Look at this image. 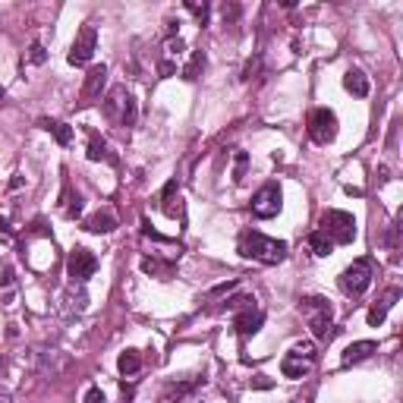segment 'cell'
I'll return each mask as SVG.
<instances>
[{
  "mask_svg": "<svg viewBox=\"0 0 403 403\" xmlns=\"http://www.w3.org/2000/svg\"><path fill=\"white\" fill-rule=\"evenodd\" d=\"M240 252L246 259H255L261 265H278V261L287 259V243L284 240H274V237H265L259 230H246L240 237Z\"/></svg>",
  "mask_w": 403,
  "mask_h": 403,
  "instance_id": "obj_1",
  "label": "cell"
},
{
  "mask_svg": "<svg viewBox=\"0 0 403 403\" xmlns=\"http://www.w3.org/2000/svg\"><path fill=\"white\" fill-rule=\"evenodd\" d=\"M315 359H318V347L312 340H306V344H297L280 359V372H284V378H306L315 368Z\"/></svg>",
  "mask_w": 403,
  "mask_h": 403,
  "instance_id": "obj_2",
  "label": "cell"
},
{
  "mask_svg": "<svg viewBox=\"0 0 403 403\" xmlns=\"http://www.w3.org/2000/svg\"><path fill=\"white\" fill-rule=\"evenodd\" d=\"M302 315H306L309 328L318 340H331L334 331H331V302L321 299V297H306L302 299Z\"/></svg>",
  "mask_w": 403,
  "mask_h": 403,
  "instance_id": "obj_3",
  "label": "cell"
},
{
  "mask_svg": "<svg viewBox=\"0 0 403 403\" xmlns=\"http://www.w3.org/2000/svg\"><path fill=\"white\" fill-rule=\"evenodd\" d=\"M321 233H325L334 246L353 243V237H356V218H353V214H347V211L331 208V211L321 214Z\"/></svg>",
  "mask_w": 403,
  "mask_h": 403,
  "instance_id": "obj_4",
  "label": "cell"
},
{
  "mask_svg": "<svg viewBox=\"0 0 403 403\" xmlns=\"http://www.w3.org/2000/svg\"><path fill=\"white\" fill-rule=\"evenodd\" d=\"M372 278H375L372 261H368V259H356L353 265L337 278V284H340V290H344L347 297H362V293L368 290V284H372Z\"/></svg>",
  "mask_w": 403,
  "mask_h": 403,
  "instance_id": "obj_5",
  "label": "cell"
},
{
  "mask_svg": "<svg viewBox=\"0 0 403 403\" xmlns=\"http://www.w3.org/2000/svg\"><path fill=\"white\" fill-rule=\"evenodd\" d=\"M309 136L318 145L334 142V139H337V113L328 111V107H315V111L309 113Z\"/></svg>",
  "mask_w": 403,
  "mask_h": 403,
  "instance_id": "obj_6",
  "label": "cell"
},
{
  "mask_svg": "<svg viewBox=\"0 0 403 403\" xmlns=\"http://www.w3.org/2000/svg\"><path fill=\"white\" fill-rule=\"evenodd\" d=\"M104 113L111 120H117V123L132 126L136 123V101H132V95H126V89H113L104 104Z\"/></svg>",
  "mask_w": 403,
  "mask_h": 403,
  "instance_id": "obj_7",
  "label": "cell"
},
{
  "mask_svg": "<svg viewBox=\"0 0 403 403\" xmlns=\"http://www.w3.org/2000/svg\"><path fill=\"white\" fill-rule=\"evenodd\" d=\"M95 271H98L95 252H89L85 246H76V249L70 252V261H66V274H70L76 284H85L89 278H95Z\"/></svg>",
  "mask_w": 403,
  "mask_h": 403,
  "instance_id": "obj_8",
  "label": "cell"
},
{
  "mask_svg": "<svg viewBox=\"0 0 403 403\" xmlns=\"http://www.w3.org/2000/svg\"><path fill=\"white\" fill-rule=\"evenodd\" d=\"M95 44H98V32L95 25H82L76 35V42H73L70 54H66V60H70L73 66H85L92 57H95Z\"/></svg>",
  "mask_w": 403,
  "mask_h": 403,
  "instance_id": "obj_9",
  "label": "cell"
},
{
  "mask_svg": "<svg viewBox=\"0 0 403 403\" xmlns=\"http://www.w3.org/2000/svg\"><path fill=\"white\" fill-rule=\"evenodd\" d=\"M280 199H284L280 196V186L278 183H265L252 199V214L255 218H261V221L274 218V214L280 211Z\"/></svg>",
  "mask_w": 403,
  "mask_h": 403,
  "instance_id": "obj_10",
  "label": "cell"
},
{
  "mask_svg": "<svg viewBox=\"0 0 403 403\" xmlns=\"http://www.w3.org/2000/svg\"><path fill=\"white\" fill-rule=\"evenodd\" d=\"M107 85V66H92L89 73H85V82H82V104H92L95 98H101V92H104Z\"/></svg>",
  "mask_w": 403,
  "mask_h": 403,
  "instance_id": "obj_11",
  "label": "cell"
},
{
  "mask_svg": "<svg viewBox=\"0 0 403 403\" xmlns=\"http://www.w3.org/2000/svg\"><path fill=\"white\" fill-rule=\"evenodd\" d=\"M261 321H265V315H261V309L246 306L243 312L237 315V321H233V328H237V334H240V337H252V334H259Z\"/></svg>",
  "mask_w": 403,
  "mask_h": 403,
  "instance_id": "obj_12",
  "label": "cell"
},
{
  "mask_svg": "<svg viewBox=\"0 0 403 403\" xmlns=\"http://www.w3.org/2000/svg\"><path fill=\"white\" fill-rule=\"evenodd\" d=\"M397 299H400V290H388V293H385V299L375 302V306L368 309V325H372V328H381V325H385L388 312H391V306H394Z\"/></svg>",
  "mask_w": 403,
  "mask_h": 403,
  "instance_id": "obj_13",
  "label": "cell"
},
{
  "mask_svg": "<svg viewBox=\"0 0 403 403\" xmlns=\"http://www.w3.org/2000/svg\"><path fill=\"white\" fill-rule=\"evenodd\" d=\"M344 89L350 92V95H356V98H366L368 95V76L362 70H347V76H344Z\"/></svg>",
  "mask_w": 403,
  "mask_h": 403,
  "instance_id": "obj_14",
  "label": "cell"
},
{
  "mask_svg": "<svg viewBox=\"0 0 403 403\" xmlns=\"http://www.w3.org/2000/svg\"><path fill=\"white\" fill-rule=\"evenodd\" d=\"M378 347L372 344V340H359V344H350L344 350V366H353V362H362V359H368Z\"/></svg>",
  "mask_w": 403,
  "mask_h": 403,
  "instance_id": "obj_15",
  "label": "cell"
},
{
  "mask_svg": "<svg viewBox=\"0 0 403 403\" xmlns=\"http://www.w3.org/2000/svg\"><path fill=\"white\" fill-rule=\"evenodd\" d=\"M113 227H117V218L111 211H98L85 221V230H92V233H111Z\"/></svg>",
  "mask_w": 403,
  "mask_h": 403,
  "instance_id": "obj_16",
  "label": "cell"
},
{
  "mask_svg": "<svg viewBox=\"0 0 403 403\" xmlns=\"http://www.w3.org/2000/svg\"><path fill=\"white\" fill-rule=\"evenodd\" d=\"M117 368H120V375H136L139 368H142V356L136 350H123L117 359Z\"/></svg>",
  "mask_w": 403,
  "mask_h": 403,
  "instance_id": "obj_17",
  "label": "cell"
},
{
  "mask_svg": "<svg viewBox=\"0 0 403 403\" xmlns=\"http://www.w3.org/2000/svg\"><path fill=\"white\" fill-rule=\"evenodd\" d=\"M89 161H111V164H117V158L107 151V142L98 139V132H92V139H89Z\"/></svg>",
  "mask_w": 403,
  "mask_h": 403,
  "instance_id": "obj_18",
  "label": "cell"
},
{
  "mask_svg": "<svg viewBox=\"0 0 403 403\" xmlns=\"http://www.w3.org/2000/svg\"><path fill=\"white\" fill-rule=\"evenodd\" d=\"M309 249L318 255V259H328V255L334 252V243L321 230H315V233H309Z\"/></svg>",
  "mask_w": 403,
  "mask_h": 403,
  "instance_id": "obj_19",
  "label": "cell"
},
{
  "mask_svg": "<svg viewBox=\"0 0 403 403\" xmlns=\"http://www.w3.org/2000/svg\"><path fill=\"white\" fill-rule=\"evenodd\" d=\"M42 126L51 132L54 139H57L60 145H70V142H73V130H70L66 123H57V120H42Z\"/></svg>",
  "mask_w": 403,
  "mask_h": 403,
  "instance_id": "obj_20",
  "label": "cell"
},
{
  "mask_svg": "<svg viewBox=\"0 0 403 403\" xmlns=\"http://www.w3.org/2000/svg\"><path fill=\"white\" fill-rule=\"evenodd\" d=\"M173 192H177V183H167V190H164V211L170 214V218H177V214H183V205H180V196L173 199Z\"/></svg>",
  "mask_w": 403,
  "mask_h": 403,
  "instance_id": "obj_21",
  "label": "cell"
},
{
  "mask_svg": "<svg viewBox=\"0 0 403 403\" xmlns=\"http://www.w3.org/2000/svg\"><path fill=\"white\" fill-rule=\"evenodd\" d=\"M142 271L151 274V278H167V274H170V265H164L161 259H142Z\"/></svg>",
  "mask_w": 403,
  "mask_h": 403,
  "instance_id": "obj_22",
  "label": "cell"
},
{
  "mask_svg": "<svg viewBox=\"0 0 403 403\" xmlns=\"http://www.w3.org/2000/svg\"><path fill=\"white\" fill-rule=\"evenodd\" d=\"M202 70H205V54L196 51V54H192V60H190V63H186L183 79H190V82H192V79H199V73H202Z\"/></svg>",
  "mask_w": 403,
  "mask_h": 403,
  "instance_id": "obj_23",
  "label": "cell"
},
{
  "mask_svg": "<svg viewBox=\"0 0 403 403\" xmlns=\"http://www.w3.org/2000/svg\"><path fill=\"white\" fill-rule=\"evenodd\" d=\"M186 10L199 19V25H208V13H211V10H208L205 0H202V4H199V0H186Z\"/></svg>",
  "mask_w": 403,
  "mask_h": 403,
  "instance_id": "obj_24",
  "label": "cell"
},
{
  "mask_svg": "<svg viewBox=\"0 0 403 403\" xmlns=\"http://www.w3.org/2000/svg\"><path fill=\"white\" fill-rule=\"evenodd\" d=\"M183 48L186 44L180 42V38H170V42H167V57H170V63H173V57H183Z\"/></svg>",
  "mask_w": 403,
  "mask_h": 403,
  "instance_id": "obj_25",
  "label": "cell"
},
{
  "mask_svg": "<svg viewBox=\"0 0 403 403\" xmlns=\"http://www.w3.org/2000/svg\"><path fill=\"white\" fill-rule=\"evenodd\" d=\"M246 164H249V158H246V151H237V170H233V180H243V173H246Z\"/></svg>",
  "mask_w": 403,
  "mask_h": 403,
  "instance_id": "obj_26",
  "label": "cell"
},
{
  "mask_svg": "<svg viewBox=\"0 0 403 403\" xmlns=\"http://www.w3.org/2000/svg\"><path fill=\"white\" fill-rule=\"evenodd\" d=\"M29 60H32V63H44V60H48V51H44L42 44H32V48H29Z\"/></svg>",
  "mask_w": 403,
  "mask_h": 403,
  "instance_id": "obj_27",
  "label": "cell"
},
{
  "mask_svg": "<svg viewBox=\"0 0 403 403\" xmlns=\"http://www.w3.org/2000/svg\"><path fill=\"white\" fill-rule=\"evenodd\" d=\"M85 403H107L104 394H101V388H89V394H85Z\"/></svg>",
  "mask_w": 403,
  "mask_h": 403,
  "instance_id": "obj_28",
  "label": "cell"
},
{
  "mask_svg": "<svg viewBox=\"0 0 403 403\" xmlns=\"http://www.w3.org/2000/svg\"><path fill=\"white\" fill-rule=\"evenodd\" d=\"M255 388H271V381H268V375H259V381H255Z\"/></svg>",
  "mask_w": 403,
  "mask_h": 403,
  "instance_id": "obj_29",
  "label": "cell"
},
{
  "mask_svg": "<svg viewBox=\"0 0 403 403\" xmlns=\"http://www.w3.org/2000/svg\"><path fill=\"white\" fill-rule=\"evenodd\" d=\"M293 403H312V394H306V397H297Z\"/></svg>",
  "mask_w": 403,
  "mask_h": 403,
  "instance_id": "obj_30",
  "label": "cell"
}]
</instances>
